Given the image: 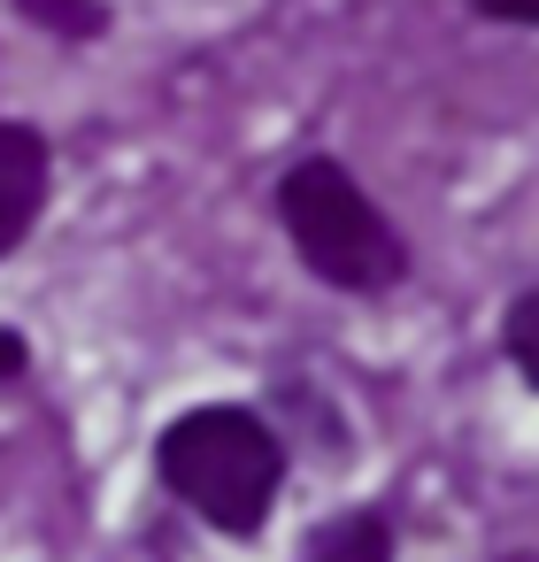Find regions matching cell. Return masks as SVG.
Wrapping results in <instances>:
<instances>
[{"instance_id":"obj_7","label":"cell","mask_w":539,"mask_h":562,"mask_svg":"<svg viewBox=\"0 0 539 562\" xmlns=\"http://www.w3.org/2000/svg\"><path fill=\"white\" fill-rule=\"evenodd\" d=\"M478 16H493V24H524V32H539V0H470Z\"/></svg>"},{"instance_id":"obj_8","label":"cell","mask_w":539,"mask_h":562,"mask_svg":"<svg viewBox=\"0 0 539 562\" xmlns=\"http://www.w3.org/2000/svg\"><path fill=\"white\" fill-rule=\"evenodd\" d=\"M16 370H24V339L0 324V378H16Z\"/></svg>"},{"instance_id":"obj_3","label":"cell","mask_w":539,"mask_h":562,"mask_svg":"<svg viewBox=\"0 0 539 562\" xmlns=\"http://www.w3.org/2000/svg\"><path fill=\"white\" fill-rule=\"evenodd\" d=\"M47 186H55L47 132L40 124H0V262L32 239V224L47 209Z\"/></svg>"},{"instance_id":"obj_6","label":"cell","mask_w":539,"mask_h":562,"mask_svg":"<svg viewBox=\"0 0 539 562\" xmlns=\"http://www.w3.org/2000/svg\"><path fill=\"white\" fill-rule=\"evenodd\" d=\"M501 347H508V362L524 370V385H539V285L508 301V316H501Z\"/></svg>"},{"instance_id":"obj_2","label":"cell","mask_w":539,"mask_h":562,"mask_svg":"<svg viewBox=\"0 0 539 562\" xmlns=\"http://www.w3.org/2000/svg\"><path fill=\"white\" fill-rule=\"evenodd\" d=\"M278 224L293 255L339 293H393L408 278V239L339 155H301L278 178Z\"/></svg>"},{"instance_id":"obj_9","label":"cell","mask_w":539,"mask_h":562,"mask_svg":"<svg viewBox=\"0 0 539 562\" xmlns=\"http://www.w3.org/2000/svg\"><path fill=\"white\" fill-rule=\"evenodd\" d=\"M508 562H539V554H508Z\"/></svg>"},{"instance_id":"obj_5","label":"cell","mask_w":539,"mask_h":562,"mask_svg":"<svg viewBox=\"0 0 539 562\" xmlns=\"http://www.w3.org/2000/svg\"><path fill=\"white\" fill-rule=\"evenodd\" d=\"M16 16L55 32V47H78V40H101L109 32V9L101 0H16Z\"/></svg>"},{"instance_id":"obj_4","label":"cell","mask_w":539,"mask_h":562,"mask_svg":"<svg viewBox=\"0 0 539 562\" xmlns=\"http://www.w3.org/2000/svg\"><path fill=\"white\" fill-rule=\"evenodd\" d=\"M301 562H393V531H385V516L355 508V516H332Z\"/></svg>"},{"instance_id":"obj_1","label":"cell","mask_w":539,"mask_h":562,"mask_svg":"<svg viewBox=\"0 0 539 562\" xmlns=\"http://www.w3.org/2000/svg\"><path fill=\"white\" fill-rule=\"evenodd\" d=\"M155 470L162 485L216 531L232 539H255L270 501H278V477H285V447L278 431L255 416V408H232V401H209V408H186L162 447H155Z\"/></svg>"}]
</instances>
